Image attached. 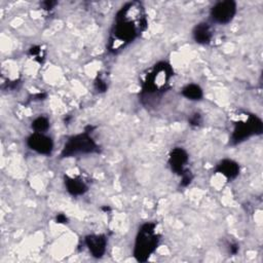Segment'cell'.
Wrapping results in <instances>:
<instances>
[{"instance_id": "16", "label": "cell", "mask_w": 263, "mask_h": 263, "mask_svg": "<svg viewBox=\"0 0 263 263\" xmlns=\"http://www.w3.org/2000/svg\"><path fill=\"white\" fill-rule=\"evenodd\" d=\"M95 88L98 92H105L107 90V83L103 79L97 78L95 80Z\"/></svg>"}, {"instance_id": "17", "label": "cell", "mask_w": 263, "mask_h": 263, "mask_svg": "<svg viewBox=\"0 0 263 263\" xmlns=\"http://www.w3.org/2000/svg\"><path fill=\"white\" fill-rule=\"evenodd\" d=\"M201 121H202V118H201V116H200L199 113H194V114H192V115L190 116V118H189V124H190V125H193V126H198V125H200Z\"/></svg>"}, {"instance_id": "9", "label": "cell", "mask_w": 263, "mask_h": 263, "mask_svg": "<svg viewBox=\"0 0 263 263\" xmlns=\"http://www.w3.org/2000/svg\"><path fill=\"white\" fill-rule=\"evenodd\" d=\"M85 245L95 258H102L106 252L107 238L104 234H88L85 236Z\"/></svg>"}, {"instance_id": "6", "label": "cell", "mask_w": 263, "mask_h": 263, "mask_svg": "<svg viewBox=\"0 0 263 263\" xmlns=\"http://www.w3.org/2000/svg\"><path fill=\"white\" fill-rule=\"evenodd\" d=\"M236 13V3L232 0L219 1L211 8V18L220 25L230 23Z\"/></svg>"}, {"instance_id": "10", "label": "cell", "mask_w": 263, "mask_h": 263, "mask_svg": "<svg viewBox=\"0 0 263 263\" xmlns=\"http://www.w3.org/2000/svg\"><path fill=\"white\" fill-rule=\"evenodd\" d=\"M215 172L223 175L227 180H233L239 174V165L236 161L226 158L216 165Z\"/></svg>"}, {"instance_id": "15", "label": "cell", "mask_w": 263, "mask_h": 263, "mask_svg": "<svg viewBox=\"0 0 263 263\" xmlns=\"http://www.w3.org/2000/svg\"><path fill=\"white\" fill-rule=\"evenodd\" d=\"M192 179H193V176H192L191 172H190L189 170H186V171L181 175V185H182L183 187L188 186V185L191 183Z\"/></svg>"}, {"instance_id": "8", "label": "cell", "mask_w": 263, "mask_h": 263, "mask_svg": "<svg viewBox=\"0 0 263 263\" xmlns=\"http://www.w3.org/2000/svg\"><path fill=\"white\" fill-rule=\"evenodd\" d=\"M187 162L188 154L183 148L176 147L171 151L168 155V164L175 174L181 176L187 170L185 168Z\"/></svg>"}, {"instance_id": "12", "label": "cell", "mask_w": 263, "mask_h": 263, "mask_svg": "<svg viewBox=\"0 0 263 263\" xmlns=\"http://www.w3.org/2000/svg\"><path fill=\"white\" fill-rule=\"evenodd\" d=\"M192 36L195 42L199 44H208L212 39V29L211 26L205 23L201 22L195 25L192 30Z\"/></svg>"}, {"instance_id": "19", "label": "cell", "mask_w": 263, "mask_h": 263, "mask_svg": "<svg viewBox=\"0 0 263 263\" xmlns=\"http://www.w3.org/2000/svg\"><path fill=\"white\" fill-rule=\"evenodd\" d=\"M55 4H57L55 1H44L41 3V5L43 6L44 9H51L54 7Z\"/></svg>"}, {"instance_id": "21", "label": "cell", "mask_w": 263, "mask_h": 263, "mask_svg": "<svg viewBox=\"0 0 263 263\" xmlns=\"http://www.w3.org/2000/svg\"><path fill=\"white\" fill-rule=\"evenodd\" d=\"M237 251H238V246H237V245H232V246L230 247V252H231L232 254H236Z\"/></svg>"}, {"instance_id": "1", "label": "cell", "mask_w": 263, "mask_h": 263, "mask_svg": "<svg viewBox=\"0 0 263 263\" xmlns=\"http://www.w3.org/2000/svg\"><path fill=\"white\" fill-rule=\"evenodd\" d=\"M147 26V16L143 4L139 1L125 3L114 18L108 43L109 50L117 52L138 38Z\"/></svg>"}, {"instance_id": "4", "label": "cell", "mask_w": 263, "mask_h": 263, "mask_svg": "<svg viewBox=\"0 0 263 263\" xmlns=\"http://www.w3.org/2000/svg\"><path fill=\"white\" fill-rule=\"evenodd\" d=\"M263 130L262 120L254 114H245L242 119L235 121L231 135V143L239 144L254 135H260Z\"/></svg>"}, {"instance_id": "5", "label": "cell", "mask_w": 263, "mask_h": 263, "mask_svg": "<svg viewBox=\"0 0 263 263\" xmlns=\"http://www.w3.org/2000/svg\"><path fill=\"white\" fill-rule=\"evenodd\" d=\"M99 151V147L87 132L72 136L65 143L62 150V157H71L77 154L95 153Z\"/></svg>"}, {"instance_id": "11", "label": "cell", "mask_w": 263, "mask_h": 263, "mask_svg": "<svg viewBox=\"0 0 263 263\" xmlns=\"http://www.w3.org/2000/svg\"><path fill=\"white\" fill-rule=\"evenodd\" d=\"M65 186L67 191L74 196L82 195L84 194L88 187L87 184L80 178V177H70V176H65Z\"/></svg>"}, {"instance_id": "3", "label": "cell", "mask_w": 263, "mask_h": 263, "mask_svg": "<svg viewBox=\"0 0 263 263\" xmlns=\"http://www.w3.org/2000/svg\"><path fill=\"white\" fill-rule=\"evenodd\" d=\"M156 228L157 225L154 222L144 223L139 228L134 249V255L138 261H147L155 252L159 242V235Z\"/></svg>"}, {"instance_id": "7", "label": "cell", "mask_w": 263, "mask_h": 263, "mask_svg": "<svg viewBox=\"0 0 263 263\" xmlns=\"http://www.w3.org/2000/svg\"><path fill=\"white\" fill-rule=\"evenodd\" d=\"M27 146L39 154L49 155L53 149V142L50 137L44 135L43 133L34 132L28 137Z\"/></svg>"}, {"instance_id": "20", "label": "cell", "mask_w": 263, "mask_h": 263, "mask_svg": "<svg viewBox=\"0 0 263 263\" xmlns=\"http://www.w3.org/2000/svg\"><path fill=\"white\" fill-rule=\"evenodd\" d=\"M55 220H57L58 223H61V224H65V223L68 222V218L64 214H58Z\"/></svg>"}, {"instance_id": "14", "label": "cell", "mask_w": 263, "mask_h": 263, "mask_svg": "<svg viewBox=\"0 0 263 263\" xmlns=\"http://www.w3.org/2000/svg\"><path fill=\"white\" fill-rule=\"evenodd\" d=\"M32 128L36 132V133H44L48 129L49 127V121L46 117L44 116H39L37 118H35L33 121H32V124H31Z\"/></svg>"}, {"instance_id": "18", "label": "cell", "mask_w": 263, "mask_h": 263, "mask_svg": "<svg viewBox=\"0 0 263 263\" xmlns=\"http://www.w3.org/2000/svg\"><path fill=\"white\" fill-rule=\"evenodd\" d=\"M40 53H41V47L38 45H34V46L30 47V49H29V54L32 57L37 58L40 55Z\"/></svg>"}, {"instance_id": "2", "label": "cell", "mask_w": 263, "mask_h": 263, "mask_svg": "<svg viewBox=\"0 0 263 263\" xmlns=\"http://www.w3.org/2000/svg\"><path fill=\"white\" fill-rule=\"evenodd\" d=\"M173 75V67L167 62L156 63L144 76L142 82L143 93L147 96H157L163 93L168 88Z\"/></svg>"}, {"instance_id": "13", "label": "cell", "mask_w": 263, "mask_h": 263, "mask_svg": "<svg viewBox=\"0 0 263 263\" xmlns=\"http://www.w3.org/2000/svg\"><path fill=\"white\" fill-rule=\"evenodd\" d=\"M182 95L188 100L199 101L203 97V91H202V89L199 85L194 84V83H190V84H187L186 86L183 87Z\"/></svg>"}]
</instances>
